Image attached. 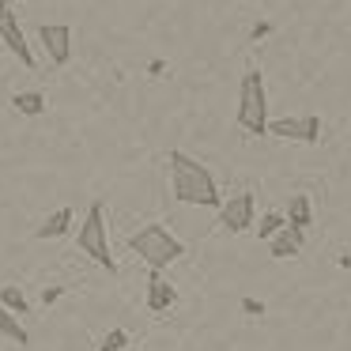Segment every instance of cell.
Listing matches in <instances>:
<instances>
[{"label": "cell", "mask_w": 351, "mask_h": 351, "mask_svg": "<svg viewBox=\"0 0 351 351\" xmlns=\"http://www.w3.org/2000/svg\"><path fill=\"white\" fill-rule=\"evenodd\" d=\"M0 306H8L16 317H23L31 306H27V295H23V287H16V283H8V287H0Z\"/></svg>", "instance_id": "cell-15"}, {"label": "cell", "mask_w": 351, "mask_h": 351, "mask_svg": "<svg viewBox=\"0 0 351 351\" xmlns=\"http://www.w3.org/2000/svg\"><path fill=\"white\" fill-rule=\"evenodd\" d=\"M167 162H170V193H174V200H182V204H200V208H219L223 204L212 170L200 159H193V155H185L174 147V152L167 155Z\"/></svg>", "instance_id": "cell-1"}, {"label": "cell", "mask_w": 351, "mask_h": 351, "mask_svg": "<svg viewBox=\"0 0 351 351\" xmlns=\"http://www.w3.org/2000/svg\"><path fill=\"white\" fill-rule=\"evenodd\" d=\"M16 8V0H0V12H12Z\"/></svg>", "instance_id": "cell-23"}, {"label": "cell", "mask_w": 351, "mask_h": 351, "mask_svg": "<svg viewBox=\"0 0 351 351\" xmlns=\"http://www.w3.org/2000/svg\"><path fill=\"white\" fill-rule=\"evenodd\" d=\"M174 302H178V291L162 280V272H155V268H152V276H147V310H152V313H167Z\"/></svg>", "instance_id": "cell-10"}, {"label": "cell", "mask_w": 351, "mask_h": 351, "mask_svg": "<svg viewBox=\"0 0 351 351\" xmlns=\"http://www.w3.org/2000/svg\"><path fill=\"white\" fill-rule=\"evenodd\" d=\"M268 136L280 140H298V144H317L321 140V117L306 114V117H280V121H268Z\"/></svg>", "instance_id": "cell-6"}, {"label": "cell", "mask_w": 351, "mask_h": 351, "mask_svg": "<svg viewBox=\"0 0 351 351\" xmlns=\"http://www.w3.org/2000/svg\"><path fill=\"white\" fill-rule=\"evenodd\" d=\"M219 212V227L227 234H245L257 219V197L253 193H238V197H227V204L215 208Z\"/></svg>", "instance_id": "cell-5"}, {"label": "cell", "mask_w": 351, "mask_h": 351, "mask_svg": "<svg viewBox=\"0 0 351 351\" xmlns=\"http://www.w3.org/2000/svg\"><path fill=\"white\" fill-rule=\"evenodd\" d=\"M129 250L136 253L147 268H155V272H162V268H170L178 257H185V242L170 234L162 223H147L136 234H129Z\"/></svg>", "instance_id": "cell-2"}, {"label": "cell", "mask_w": 351, "mask_h": 351, "mask_svg": "<svg viewBox=\"0 0 351 351\" xmlns=\"http://www.w3.org/2000/svg\"><path fill=\"white\" fill-rule=\"evenodd\" d=\"M12 106L27 117H38V114H46V91H16L12 95Z\"/></svg>", "instance_id": "cell-12"}, {"label": "cell", "mask_w": 351, "mask_h": 351, "mask_svg": "<svg viewBox=\"0 0 351 351\" xmlns=\"http://www.w3.org/2000/svg\"><path fill=\"white\" fill-rule=\"evenodd\" d=\"M69 227H72V208H57V212L46 215V223L34 230V238H61V234H69Z\"/></svg>", "instance_id": "cell-11"}, {"label": "cell", "mask_w": 351, "mask_h": 351, "mask_svg": "<svg viewBox=\"0 0 351 351\" xmlns=\"http://www.w3.org/2000/svg\"><path fill=\"white\" fill-rule=\"evenodd\" d=\"M0 336H8V340H16V343H27V340H31V332L19 325V317L8 310V306H0Z\"/></svg>", "instance_id": "cell-14"}, {"label": "cell", "mask_w": 351, "mask_h": 351, "mask_svg": "<svg viewBox=\"0 0 351 351\" xmlns=\"http://www.w3.org/2000/svg\"><path fill=\"white\" fill-rule=\"evenodd\" d=\"M242 313L245 317H265V302L261 298H242Z\"/></svg>", "instance_id": "cell-18"}, {"label": "cell", "mask_w": 351, "mask_h": 351, "mask_svg": "<svg viewBox=\"0 0 351 351\" xmlns=\"http://www.w3.org/2000/svg\"><path fill=\"white\" fill-rule=\"evenodd\" d=\"M238 125L250 136H268V95H265V76L257 69H250L238 87Z\"/></svg>", "instance_id": "cell-3"}, {"label": "cell", "mask_w": 351, "mask_h": 351, "mask_svg": "<svg viewBox=\"0 0 351 351\" xmlns=\"http://www.w3.org/2000/svg\"><path fill=\"white\" fill-rule=\"evenodd\" d=\"M302 242H306V230L283 223V227L268 238V253H272L276 261H295L298 253H302Z\"/></svg>", "instance_id": "cell-9"}, {"label": "cell", "mask_w": 351, "mask_h": 351, "mask_svg": "<svg viewBox=\"0 0 351 351\" xmlns=\"http://www.w3.org/2000/svg\"><path fill=\"white\" fill-rule=\"evenodd\" d=\"M283 215H287V223H291V227H310V223H313V204H310V197H302V193H298V197H291V204H287V212H283Z\"/></svg>", "instance_id": "cell-13"}, {"label": "cell", "mask_w": 351, "mask_h": 351, "mask_svg": "<svg viewBox=\"0 0 351 351\" xmlns=\"http://www.w3.org/2000/svg\"><path fill=\"white\" fill-rule=\"evenodd\" d=\"M121 348H129V332L125 328H110L99 343V351H121Z\"/></svg>", "instance_id": "cell-17"}, {"label": "cell", "mask_w": 351, "mask_h": 351, "mask_svg": "<svg viewBox=\"0 0 351 351\" xmlns=\"http://www.w3.org/2000/svg\"><path fill=\"white\" fill-rule=\"evenodd\" d=\"M147 72H152V76H162V72H167V64H162V61H152V69H147Z\"/></svg>", "instance_id": "cell-22"}, {"label": "cell", "mask_w": 351, "mask_h": 351, "mask_svg": "<svg viewBox=\"0 0 351 351\" xmlns=\"http://www.w3.org/2000/svg\"><path fill=\"white\" fill-rule=\"evenodd\" d=\"M76 245H80V250H84L91 261H95V265H102L106 272H117L114 253H110V234H106V204H102V200H95V204L87 208V219H84V227H80V234H76Z\"/></svg>", "instance_id": "cell-4"}, {"label": "cell", "mask_w": 351, "mask_h": 351, "mask_svg": "<svg viewBox=\"0 0 351 351\" xmlns=\"http://www.w3.org/2000/svg\"><path fill=\"white\" fill-rule=\"evenodd\" d=\"M61 295H64V287H46V291H42V306H53V302H61Z\"/></svg>", "instance_id": "cell-19"}, {"label": "cell", "mask_w": 351, "mask_h": 351, "mask_svg": "<svg viewBox=\"0 0 351 351\" xmlns=\"http://www.w3.org/2000/svg\"><path fill=\"white\" fill-rule=\"evenodd\" d=\"M336 265H340V268H351V253L340 250V253H336Z\"/></svg>", "instance_id": "cell-21"}, {"label": "cell", "mask_w": 351, "mask_h": 351, "mask_svg": "<svg viewBox=\"0 0 351 351\" xmlns=\"http://www.w3.org/2000/svg\"><path fill=\"white\" fill-rule=\"evenodd\" d=\"M283 223H287V215H283V212H265V215L257 219V227H253V230H257V238H265V242H268V238H272L276 230L283 227Z\"/></svg>", "instance_id": "cell-16"}, {"label": "cell", "mask_w": 351, "mask_h": 351, "mask_svg": "<svg viewBox=\"0 0 351 351\" xmlns=\"http://www.w3.org/2000/svg\"><path fill=\"white\" fill-rule=\"evenodd\" d=\"M268 34H272V23H257V27L250 31V38H253V42H261V38H268Z\"/></svg>", "instance_id": "cell-20"}, {"label": "cell", "mask_w": 351, "mask_h": 351, "mask_svg": "<svg viewBox=\"0 0 351 351\" xmlns=\"http://www.w3.org/2000/svg\"><path fill=\"white\" fill-rule=\"evenodd\" d=\"M0 38H4V46L16 53V61L23 64V69H34V49L27 46V34H23V27L16 23V12H0Z\"/></svg>", "instance_id": "cell-8"}, {"label": "cell", "mask_w": 351, "mask_h": 351, "mask_svg": "<svg viewBox=\"0 0 351 351\" xmlns=\"http://www.w3.org/2000/svg\"><path fill=\"white\" fill-rule=\"evenodd\" d=\"M38 42L46 46V57L57 69H64L72 61V27L69 23H46L38 31Z\"/></svg>", "instance_id": "cell-7"}]
</instances>
